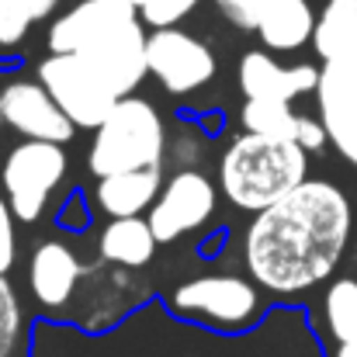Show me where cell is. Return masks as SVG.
<instances>
[{
    "mask_svg": "<svg viewBox=\"0 0 357 357\" xmlns=\"http://www.w3.org/2000/svg\"><path fill=\"white\" fill-rule=\"evenodd\" d=\"M38 80L77 128H98L119 101L80 52H49L38 66Z\"/></svg>",
    "mask_w": 357,
    "mask_h": 357,
    "instance_id": "cell-5",
    "label": "cell"
},
{
    "mask_svg": "<svg viewBox=\"0 0 357 357\" xmlns=\"http://www.w3.org/2000/svg\"><path fill=\"white\" fill-rule=\"evenodd\" d=\"M215 202L219 188L202 170H181L160 188L149 208V226L160 243H174L205 226L215 215Z\"/></svg>",
    "mask_w": 357,
    "mask_h": 357,
    "instance_id": "cell-8",
    "label": "cell"
},
{
    "mask_svg": "<svg viewBox=\"0 0 357 357\" xmlns=\"http://www.w3.org/2000/svg\"><path fill=\"white\" fill-rule=\"evenodd\" d=\"M309 181V153L295 139L243 132L219 160V188L243 212H264Z\"/></svg>",
    "mask_w": 357,
    "mask_h": 357,
    "instance_id": "cell-2",
    "label": "cell"
},
{
    "mask_svg": "<svg viewBox=\"0 0 357 357\" xmlns=\"http://www.w3.org/2000/svg\"><path fill=\"white\" fill-rule=\"evenodd\" d=\"M66 177V153L59 142H45V139H24L17 142L0 170V184H3V198L14 212V219L21 222H35L49 198L56 195V188Z\"/></svg>",
    "mask_w": 357,
    "mask_h": 357,
    "instance_id": "cell-4",
    "label": "cell"
},
{
    "mask_svg": "<svg viewBox=\"0 0 357 357\" xmlns=\"http://www.w3.org/2000/svg\"><path fill=\"white\" fill-rule=\"evenodd\" d=\"M319 70L316 66H281L271 52L250 49L239 59V91L243 98H264V101H295L298 94L316 91Z\"/></svg>",
    "mask_w": 357,
    "mask_h": 357,
    "instance_id": "cell-13",
    "label": "cell"
},
{
    "mask_svg": "<svg viewBox=\"0 0 357 357\" xmlns=\"http://www.w3.org/2000/svg\"><path fill=\"white\" fill-rule=\"evenodd\" d=\"M80 56L87 59V66L115 91V98H128L146 77V35H142V17L121 24L115 31L94 38L91 45L80 49Z\"/></svg>",
    "mask_w": 357,
    "mask_h": 357,
    "instance_id": "cell-11",
    "label": "cell"
},
{
    "mask_svg": "<svg viewBox=\"0 0 357 357\" xmlns=\"http://www.w3.org/2000/svg\"><path fill=\"white\" fill-rule=\"evenodd\" d=\"M146 66L149 77H156V84L174 98L202 91L219 70L215 52L181 28H153V35H146Z\"/></svg>",
    "mask_w": 357,
    "mask_h": 357,
    "instance_id": "cell-6",
    "label": "cell"
},
{
    "mask_svg": "<svg viewBox=\"0 0 357 357\" xmlns=\"http://www.w3.org/2000/svg\"><path fill=\"white\" fill-rule=\"evenodd\" d=\"M326 326L337 337V344H354L357 340V281L340 278L326 288Z\"/></svg>",
    "mask_w": 357,
    "mask_h": 357,
    "instance_id": "cell-20",
    "label": "cell"
},
{
    "mask_svg": "<svg viewBox=\"0 0 357 357\" xmlns=\"http://www.w3.org/2000/svg\"><path fill=\"white\" fill-rule=\"evenodd\" d=\"M59 0H0V45H17L35 21H45Z\"/></svg>",
    "mask_w": 357,
    "mask_h": 357,
    "instance_id": "cell-21",
    "label": "cell"
},
{
    "mask_svg": "<svg viewBox=\"0 0 357 357\" xmlns=\"http://www.w3.org/2000/svg\"><path fill=\"white\" fill-rule=\"evenodd\" d=\"M347 239V195L330 181H302L291 195L253 215L243 236V260L260 288L298 295L337 271Z\"/></svg>",
    "mask_w": 357,
    "mask_h": 357,
    "instance_id": "cell-1",
    "label": "cell"
},
{
    "mask_svg": "<svg viewBox=\"0 0 357 357\" xmlns=\"http://www.w3.org/2000/svg\"><path fill=\"white\" fill-rule=\"evenodd\" d=\"M337 357H357V340L354 344H340V347H337Z\"/></svg>",
    "mask_w": 357,
    "mask_h": 357,
    "instance_id": "cell-27",
    "label": "cell"
},
{
    "mask_svg": "<svg viewBox=\"0 0 357 357\" xmlns=\"http://www.w3.org/2000/svg\"><path fill=\"white\" fill-rule=\"evenodd\" d=\"M316 98H319V119L330 132V142L344 160L357 167V49L323 59Z\"/></svg>",
    "mask_w": 357,
    "mask_h": 357,
    "instance_id": "cell-9",
    "label": "cell"
},
{
    "mask_svg": "<svg viewBox=\"0 0 357 357\" xmlns=\"http://www.w3.org/2000/svg\"><path fill=\"white\" fill-rule=\"evenodd\" d=\"M101 246V257L108 264H119V267H146L160 246V239L153 233L149 219L142 215H128V219H112L105 226V233L98 239Z\"/></svg>",
    "mask_w": 357,
    "mask_h": 357,
    "instance_id": "cell-17",
    "label": "cell"
},
{
    "mask_svg": "<svg viewBox=\"0 0 357 357\" xmlns=\"http://www.w3.org/2000/svg\"><path fill=\"white\" fill-rule=\"evenodd\" d=\"M312 49L319 52V59L357 49V0H326L323 14L316 17Z\"/></svg>",
    "mask_w": 357,
    "mask_h": 357,
    "instance_id": "cell-18",
    "label": "cell"
},
{
    "mask_svg": "<svg viewBox=\"0 0 357 357\" xmlns=\"http://www.w3.org/2000/svg\"><path fill=\"white\" fill-rule=\"evenodd\" d=\"M239 121L246 132L267 135V139H295V128H298V115L291 112L288 101H264V98H246Z\"/></svg>",
    "mask_w": 357,
    "mask_h": 357,
    "instance_id": "cell-19",
    "label": "cell"
},
{
    "mask_svg": "<svg viewBox=\"0 0 357 357\" xmlns=\"http://www.w3.org/2000/svg\"><path fill=\"white\" fill-rule=\"evenodd\" d=\"M135 17H139V7H132L128 0H80L59 21H52L49 49L52 52H80L94 38L115 31Z\"/></svg>",
    "mask_w": 357,
    "mask_h": 357,
    "instance_id": "cell-12",
    "label": "cell"
},
{
    "mask_svg": "<svg viewBox=\"0 0 357 357\" xmlns=\"http://www.w3.org/2000/svg\"><path fill=\"white\" fill-rule=\"evenodd\" d=\"M0 125H3V115H0Z\"/></svg>",
    "mask_w": 357,
    "mask_h": 357,
    "instance_id": "cell-29",
    "label": "cell"
},
{
    "mask_svg": "<svg viewBox=\"0 0 357 357\" xmlns=\"http://www.w3.org/2000/svg\"><path fill=\"white\" fill-rule=\"evenodd\" d=\"M128 3H132V7H142V0H128Z\"/></svg>",
    "mask_w": 357,
    "mask_h": 357,
    "instance_id": "cell-28",
    "label": "cell"
},
{
    "mask_svg": "<svg viewBox=\"0 0 357 357\" xmlns=\"http://www.w3.org/2000/svg\"><path fill=\"white\" fill-rule=\"evenodd\" d=\"M84 274V264L77 260V253L59 243V239H49V243H38L35 253H31V264H28V284H31V295L49 305V309H59L73 298L77 291V281Z\"/></svg>",
    "mask_w": 357,
    "mask_h": 357,
    "instance_id": "cell-14",
    "label": "cell"
},
{
    "mask_svg": "<svg viewBox=\"0 0 357 357\" xmlns=\"http://www.w3.org/2000/svg\"><path fill=\"white\" fill-rule=\"evenodd\" d=\"M0 115L3 125H10L24 139H45L66 146L77 135V125L52 101L42 80H10L0 91Z\"/></svg>",
    "mask_w": 357,
    "mask_h": 357,
    "instance_id": "cell-10",
    "label": "cell"
},
{
    "mask_svg": "<svg viewBox=\"0 0 357 357\" xmlns=\"http://www.w3.org/2000/svg\"><path fill=\"white\" fill-rule=\"evenodd\" d=\"M170 305L181 316L205 319V323L222 326V330H236V326L250 323L257 316L260 295H257V288L246 278H236V274H205V278L184 281L174 291Z\"/></svg>",
    "mask_w": 357,
    "mask_h": 357,
    "instance_id": "cell-7",
    "label": "cell"
},
{
    "mask_svg": "<svg viewBox=\"0 0 357 357\" xmlns=\"http://www.w3.org/2000/svg\"><path fill=\"white\" fill-rule=\"evenodd\" d=\"M202 0H142L139 17L149 28H177V21H184Z\"/></svg>",
    "mask_w": 357,
    "mask_h": 357,
    "instance_id": "cell-23",
    "label": "cell"
},
{
    "mask_svg": "<svg viewBox=\"0 0 357 357\" xmlns=\"http://www.w3.org/2000/svg\"><path fill=\"white\" fill-rule=\"evenodd\" d=\"M163 149H167V128L160 112L153 108V101L128 94V98H119L108 119L94 128L87 167L94 177L160 167Z\"/></svg>",
    "mask_w": 357,
    "mask_h": 357,
    "instance_id": "cell-3",
    "label": "cell"
},
{
    "mask_svg": "<svg viewBox=\"0 0 357 357\" xmlns=\"http://www.w3.org/2000/svg\"><path fill=\"white\" fill-rule=\"evenodd\" d=\"M17 344H21V302L7 274H0V357H14Z\"/></svg>",
    "mask_w": 357,
    "mask_h": 357,
    "instance_id": "cell-22",
    "label": "cell"
},
{
    "mask_svg": "<svg viewBox=\"0 0 357 357\" xmlns=\"http://www.w3.org/2000/svg\"><path fill=\"white\" fill-rule=\"evenodd\" d=\"M316 14L309 0H264L257 17V35L274 52H295L312 42Z\"/></svg>",
    "mask_w": 357,
    "mask_h": 357,
    "instance_id": "cell-16",
    "label": "cell"
},
{
    "mask_svg": "<svg viewBox=\"0 0 357 357\" xmlns=\"http://www.w3.org/2000/svg\"><path fill=\"white\" fill-rule=\"evenodd\" d=\"M215 7L236 24V28H257L264 0H215Z\"/></svg>",
    "mask_w": 357,
    "mask_h": 357,
    "instance_id": "cell-25",
    "label": "cell"
},
{
    "mask_svg": "<svg viewBox=\"0 0 357 357\" xmlns=\"http://www.w3.org/2000/svg\"><path fill=\"white\" fill-rule=\"evenodd\" d=\"M17 257V233H14V212L7 205V198L0 195V274H7L14 267Z\"/></svg>",
    "mask_w": 357,
    "mask_h": 357,
    "instance_id": "cell-24",
    "label": "cell"
},
{
    "mask_svg": "<svg viewBox=\"0 0 357 357\" xmlns=\"http://www.w3.org/2000/svg\"><path fill=\"white\" fill-rule=\"evenodd\" d=\"M295 142L305 149V153H316V149H323L326 142H330V132H326V125L323 119H305V115H298V128H295Z\"/></svg>",
    "mask_w": 357,
    "mask_h": 357,
    "instance_id": "cell-26",
    "label": "cell"
},
{
    "mask_svg": "<svg viewBox=\"0 0 357 357\" xmlns=\"http://www.w3.org/2000/svg\"><path fill=\"white\" fill-rule=\"evenodd\" d=\"M160 167H142V170H121L98 177L94 198L98 208L112 219H128V215H142L146 208H153L156 195H160Z\"/></svg>",
    "mask_w": 357,
    "mask_h": 357,
    "instance_id": "cell-15",
    "label": "cell"
}]
</instances>
